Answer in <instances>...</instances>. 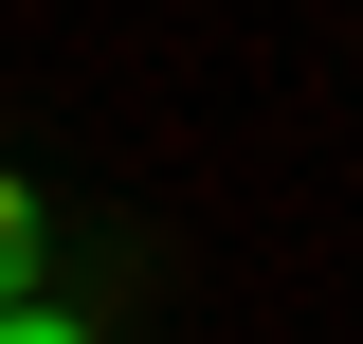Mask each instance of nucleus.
I'll use <instances>...</instances> for the list:
<instances>
[{
    "instance_id": "obj_1",
    "label": "nucleus",
    "mask_w": 363,
    "mask_h": 344,
    "mask_svg": "<svg viewBox=\"0 0 363 344\" xmlns=\"http://www.w3.org/2000/svg\"><path fill=\"white\" fill-rule=\"evenodd\" d=\"M37 236H55V217H37V181L0 164V308H37Z\"/></svg>"
},
{
    "instance_id": "obj_2",
    "label": "nucleus",
    "mask_w": 363,
    "mask_h": 344,
    "mask_svg": "<svg viewBox=\"0 0 363 344\" xmlns=\"http://www.w3.org/2000/svg\"><path fill=\"white\" fill-rule=\"evenodd\" d=\"M0 344H91V308H55V290H37V308H0Z\"/></svg>"
}]
</instances>
